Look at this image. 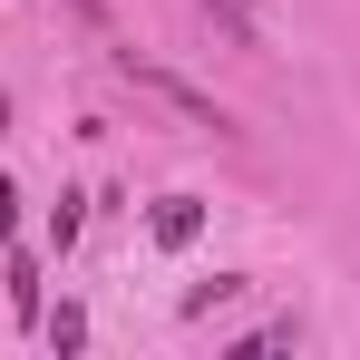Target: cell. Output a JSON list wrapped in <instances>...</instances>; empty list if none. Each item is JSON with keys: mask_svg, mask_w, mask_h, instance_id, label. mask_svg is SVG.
Instances as JSON below:
<instances>
[{"mask_svg": "<svg viewBox=\"0 0 360 360\" xmlns=\"http://www.w3.org/2000/svg\"><path fill=\"white\" fill-rule=\"evenodd\" d=\"M127 78H136V88H156L166 108H185L195 127H224V108H214V98H195V88H185V78H166V68H136V59H127Z\"/></svg>", "mask_w": 360, "mask_h": 360, "instance_id": "1", "label": "cell"}, {"mask_svg": "<svg viewBox=\"0 0 360 360\" xmlns=\"http://www.w3.org/2000/svg\"><path fill=\"white\" fill-rule=\"evenodd\" d=\"M195 224H205L195 195H166V205H156V243H195Z\"/></svg>", "mask_w": 360, "mask_h": 360, "instance_id": "2", "label": "cell"}, {"mask_svg": "<svg viewBox=\"0 0 360 360\" xmlns=\"http://www.w3.org/2000/svg\"><path fill=\"white\" fill-rule=\"evenodd\" d=\"M195 10H214V30H224V39H234V49H253V20H243L234 0H195Z\"/></svg>", "mask_w": 360, "mask_h": 360, "instance_id": "3", "label": "cell"}, {"mask_svg": "<svg viewBox=\"0 0 360 360\" xmlns=\"http://www.w3.org/2000/svg\"><path fill=\"white\" fill-rule=\"evenodd\" d=\"M68 10H78V20H108V0H68Z\"/></svg>", "mask_w": 360, "mask_h": 360, "instance_id": "4", "label": "cell"}]
</instances>
